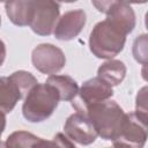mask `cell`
I'll use <instances>...</instances> for the list:
<instances>
[{
  "label": "cell",
  "instance_id": "ffe728a7",
  "mask_svg": "<svg viewBox=\"0 0 148 148\" xmlns=\"http://www.w3.org/2000/svg\"><path fill=\"white\" fill-rule=\"evenodd\" d=\"M145 25H146V29L148 30V10H147V13L145 15Z\"/></svg>",
  "mask_w": 148,
  "mask_h": 148
},
{
  "label": "cell",
  "instance_id": "7c38bea8",
  "mask_svg": "<svg viewBox=\"0 0 148 148\" xmlns=\"http://www.w3.org/2000/svg\"><path fill=\"white\" fill-rule=\"evenodd\" d=\"M20 99L24 96L16 83L9 76H1L0 79V109L2 114L9 113L15 108Z\"/></svg>",
  "mask_w": 148,
  "mask_h": 148
},
{
  "label": "cell",
  "instance_id": "52a82bcc",
  "mask_svg": "<svg viewBox=\"0 0 148 148\" xmlns=\"http://www.w3.org/2000/svg\"><path fill=\"white\" fill-rule=\"evenodd\" d=\"M148 140V123L135 111L126 113L119 136L113 141L126 148H143Z\"/></svg>",
  "mask_w": 148,
  "mask_h": 148
},
{
  "label": "cell",
  "instance_id": "5bb4252c",
  "mask_svg": "<svg viewBox=\"0 0 148 148\" xmlns=\"http://www.w3.org/2000/svg\"><path fill=\"white\" fill-rule=\"evenodd\" d=\"M45 82L51 84L58 91L60 101L65 102H72L80 89L77 82L69 75H51Z\"/></svg>",
  "mask_w": 148,
  "mask_h": 148
},
{
  "label": "cell",
  "instance_id": "44dd1931",
  "mask_svg": "<svg viewBox=\"0 0 148 148\" xmlns=\"http://www.w3.org/2000/svg\"><path fill=\"white\" fill-rule=\"evenodd\" d=\"M110 148H126V147H123V146H120V145H116V143H113V146L110 147Z\"/></svg>",
  "mask_w": 148,
  "mask_h": 148
},
{
  "label": "cell",
  "instance_id": "8992f818",
  "mask_svg": "<svg viewBox=\"0 0 148 148\" xmlns=\"http://www.w3.org/2000/svg\"><path fill=\"white\" fill-rule=\"evenodd\" d=\"M31 62L38 72L51 76L65 67L66 57L58 46L51 43H42L32 50Z\"/></svg>",
  "mask_w": 148,
  "mask_h": 148
},
{
  "label": "cell",
  "instance_id": "8fae6325",
  "mask_svg": "<svg viewBox=\"0 0 148 148\" xmlns=\"http://www.w3.org/2000/svg\"><path fill=\"white\" fill-rule=\"evenodd\" d=\"M6 14L9 21L17 27H27L30 24L32 12H34V0H13L5 2Z\"/></svg>",
  "mask_w": 148,
  "mask_h": 148
},
{
  "label": "cell",
  "instance_id": "ac0fdd59",
  "mask_svg": "<svg viewBox=\"0 0 148 148\" xmlns=\"http://www.w3.org/2000/svg\"><path fill=\"white\" fill-rule=\"evenodd\" d=\"M32 148H76L73 141L65 133H57L52 140L39 138Z\"/></svg>",
  "mask_w": 148,
  "mask_h": 148
},
{
  "label": "cell",
  "instance_id": "9c48e42d",
  "mask_svg": "<svg viewBox=\"0 0 148 148\" xmlns=\"http://www.w3.org/2000/svg\"><path fill=\"white\" fill-rule=\"evenodd\" d=\"M64 132L73 142L82 146H89L94 143L98 136L90 119L80 112H75L66 119Z\"/></svg>",
  "mask_w": 148,
  "mask_h": 148
},
{
  "label": "cell",
  "instance_id": "3957f363",
  "mask_svg": "<svg viewBox=\"0 0 148 148\" xmlns=\"http://www.w3.org/2000/svg\"><path fill=\"white\" fill-rule=\"evenodd\" d=\"M60 97L58 91L49 83H38L23 99L22 114L29 123H42L56 111Z\"/></svg>",
  "mask_w": 148,
  "mask_h": 148
},
{
  "label": "cell",
  "instance_id": "ba28073f",
  "mask_svg": "<svg viewBox=\"0 0 148 148\" xmlns=\"http://www.w3.org/2000/svg\"><path fill=\"white\" fill-rule=\"evenodd\" d=\"M92 6L103 14L106 15L108 18L118 23L127 34H131L136 23L135 13L132 6L125 1H91Z\"/></svg>",
  "mask_w": 148,
  "mask_h": 148
},
{
  "label": "cell",
  "instance_id": "6da1fadb",
  "mask_svg": "<svg viewBox=\"0 0 148 148\" xmlns=\"http://www.w3.org/2000/svg\"><path fill=\"white\" fill-rule=\"evenodd\" d=\"M127 35L118 23L106 17L96 23L90 32V52L98 59L110 60L124 50Z\"/></svg>",
  "mask_w": 148,
  "mask_h": 148
},
{
  "label": "cell",
  "instance_id": "d6986e66",
  "mask_svg": "<svg viewBox=\"0 0 148 148\" xmlns=\"http://www.w3.org/2000/svg\"><path fill=\"white\" fill-rule=\"evenodd\" d=\"M135 112L148 123V84L140 88L136 92Z\"/></svg>",
  "mask_w": 148,
  "mask_h": 148
},
{
  "label": "cell",
  "instance_id": "277c9868",
  "mask_svg": "<svg viewBox=\"0 0 148 148\" xmlns=\"http://www.w3.org/2000/svg\"><path fill=\"white\" fill-rule=\"evenodd\" d=\"M113 96V89L98 76L84 81L79 89L77 95L71 102L76 112L86 114L88 109L95 104L109 101Z\"/></svg>",
  "mask_w": 148,
  "mask_h": 148
},
{
  "label": "cell",
  "instance_id": "4fadbf2b",
  "mask_svg": "<svg viewBox=\"0 0 148 148\" xmlns=\"http://www.w3.org/2000/svg\"><path fill=\"white\" fill-rule=\"evenodd\" d=\"M127 73L126 65L121 60L110 59L103 62L97 69V76L111 87L120 84Z\"/></svg>",
  "mask_w": 148,
  "mask_h": 148
},
{
  "label": "cell",
  "instance_id": "9a60e30c",
  "mask_svg": "<svg viewBox=\"0 0 148 148\" xmlns=\"http://www.w3.org/2000/svg\"><path fill=\"white\" fill-rule=\"evenodd\" d=\"M38 136L27 131H15L1 143L5 148H32L38 141Z\"/></svg>",
  "mask_w": 148,
  "mask_h": 148
},
{
  "label": "cell",
  "instance_id": "30bf717a",
  "mask_svg": "<svg viewBox=\"0 0 148 148\" xmlns=\"http://www.w3.org/2000/svg\"><path fill=\"white\" fill-rule=\"evenodd\" d=\"M87 22V14L83 9H72L64 13L54 29V37L61 42H68L79 36Z\"/></svg>",
  "mask_w": 148,
  "mask_h": 148
},
{
  "label": "cell",
  "instance_id": "5b68a950",
  "mask_svg": "<svg viewBox=\"0 0 148 148\" xmlns=\"http://www.w3.org/2000/svg\"><path fill=\"white\" fill-rule=\"evenodd\" d=\"M60 3L52 0H34V12L30 29L39 36H50L54 32L60 18Z\"/></svg>",
  "mask_w": 148,
  "mask_h": 148
},
{
  "label": "cell",
  "instance_id": "2e32d148",
  "mask_svg": "<svg viewBox=\"0 0 148 148\" xmlns=\"http://www.w3.org/2000/svg\"><path fill=\"white\" fill-rule=\"evenodd\" d=\"M132 54L136 62L142 66H148V34H141L134 38Z\"/></svg>",
  "mask_w": 148,
  "mask_h": 148
},
{
  "label": "cell",
  "instance_id": "e0dca14e",
  "mask_svg": "<svg viewBox=\"0 0 148 148\" xmlns=\"http://www.w3.org/2000/svg\"><path fill=\"white\" fill-rule=\"evenodd\" d=\"M9 77L16 83V86L20 88V90L22 91L24 98L27 97V95L30 92V90L38 84L37 79L27 71H16L14 73H12L9 75Z\"/></svg>",
  "mask_w": 148,
  "mask_h": 148
},
{
  "label": "cell",
  "instance_id": "7a4b0ae2",
  "mask_svg": "<svg viewBox=\"0 0 148 148\" xmlns=\"http://www.w3.org/2000/svg\"><path fill=\"white\" fill-rule=\"evenodd\" d=\"M86 116L92 123L98 136L112 142L119 136L126 119L120 105L111 99L90 106Z\"/></svg>",
  "mask_w": 148,
  "mask_h": 148
}]
</instances>
